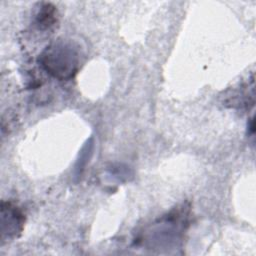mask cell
<instances>
[{"mask_svg": "<svg viewBox=\"0 0 256 256\" xmlns=\"http://www.w3.org/2000/svg\"><path fill=\"white\" fill-rule=\"evenodd\" d=\"M42 69L58 80L73 78L80 68V51L72 41L58 39L50 43L39 55Z\"/></svg>", "mask_w": 256, "mask_h": 256, "instance_id": "1", "label": "cell"}, {"mask_svg": "<svg viewBox=\"0 0 256 256\" xmlns=\"http://www.w3.org/2000/svg\"><path fill=\"white\" fill-rule=\"evenodd\" d=\"M57 22V9L51 3H42L35 15V24L40 30H46Z\"/></svg>", "mask_w": 256, "mask_h": 256, "instance_id": "3", "label": "cell"}, {"mask_svg": "<svg viewBox=\"0 0 256 256\" xmlns=\"http://www.w3.org/2000/svg\"><path fill=\"white\" fill-rule=\"evenodd\" d=\"M1 240L17 238L24 229L25 214L11 201L1 202Z\"/></svg>", "mask_w": 256, "mask_h": 256, "instance_id": "2", "label": "cell"}]
</instances>
